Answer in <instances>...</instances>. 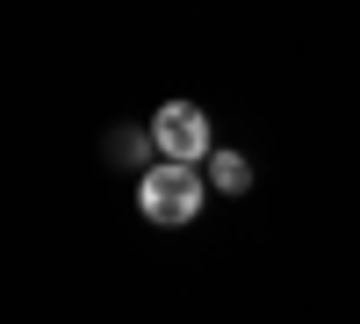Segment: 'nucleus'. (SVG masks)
I'll return each instance as SVG.
<instances>
[{
  "label": "nucleus",
  "instance_id": "obj_1",
  "mask_svg": "<svg viewBox=\"0 0 360 324\" xmlns=\"http://www.w3.org/2000/svg\"><path fill=\"white\" fill-rule=\"evenodd\" d=\"M202 173L195 166H180V159H152L144 166V181H137V209L152 216L159 231H180V223H195L202 216Z\"/></svg>",
  "mask_w": 360,
  "mask_h": 324
},
{
  "label": "nucleus",
  "instance_id": "obj_3",
  "mask_svg": "<svg viewBox=\"0 0 360 324\" xmlns=\"http://www.w3.org/2000/svg\"><path fill=\"white\" fill-rule=\"evenodd\" d=\"M209 173H217L224 195H245V188H252V159H245V152H217V159H209Z\"/></svg>",
  "mask_w": 360,
  "mask_h": 324
},
{
  "label": "nucleus",
  "instance_id": "obj_2",
  "mask_svg": "<svg viewBox=\"0 0 360 324\" xmlns=\"http://www.w3.org/2000/svg\"><path fill=\"white\" fill-rule=\"evenodd\" d=\"M152 152L159 159H180V166H202L209 159V123H202L195 101H166L152 115Z\"/></svg>",
  "mask_w": 360,
  "mask_h": 324
}]
</instances>
